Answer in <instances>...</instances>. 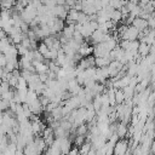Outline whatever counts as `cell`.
Instances as JSON below:
<instances>
[{
	"instance_id": "9",
	"label": "cell",
	"mask_w": 155,
	"mask_h": 155,
	"mask_svg": "<svg viewBox=\"0 0 155 155\" xmlns=\"http://www.w3.org/2000/svg\"><path fill=\"white\" fill-rule=\"evenodd\" d=\"M110 19H111L115 24H117L119 22H121V19H122V13H121V11L114 8V10L111 11V13H110Z\"/></svg>"
},
{
	"instance_id": "11",
	"label": "cell",
	"mask_w": 155,
	"mask_h": 155,
	"mask_svg": "<svg viewBox=\"0 0 155 155\" xmlns=\"http://www.w3.org/2000/svg\"><path fill=\"white\" fill-rule=\"evenodd\" d=\"M16 90H27L28 88V82H27V80L23 78V76H18V81H17V85H16V87H15Z\"/></svg>"
},
{
	"instance_id": "10",
	"label": "cell",
	"mask_w": 155,
	"mask_h": 155,
	"mask_svg": "<svg viewBox=\"0 0 155 155\" xmlns=\"http://www.w3.org/2000/svg\"><path fill=\"white\" fill-rule=\"evenodd\" d=\"M124 101H125V94L122 88H115V103L120 104V103H124Z\"/></svg>"
},
{
	"instance_id": "4",
	"label": "cell",
	"mask_w": 155,
	"mask_h": 155,
	"mask_svg": "<svg viewBox=\"0 0 155 155\" xmlns=\"http://www.w3.org/2000/svg\"><path fill=\"white\" fill-rule=\"evenodd\" d=\"M115 132H116V134H117L119 138H125L126 134H127V124H125L124 121L116 124Z\"/></svg>"
},
{
	"instance_id": "19",
	"label": "cell",
	"mask_w": 155,
	"mask_h": 155,
	"mask_svg": "<svg viewBox=\"0 0 155 155\" xmlns=\"http://www.w3.org/2000/svg\"><path fill=\"white\" fill-rule=\"evenodd\" d=\"M150 0H139V2H142V4H147V2H149Z\"/></svg>"
},
{
	"instance_id": "7",
	"label": "cell",
	"mask_w": 155,
	"mask_h": 155,
	"mask_svg": "<svg viewBox=\"0 0 155 155\" xmlns=\"http://www.w3.org/2000/svg\"><path fill=\"white\" fill-rule=\"evenodd\" d=\"M109 62H110L109 57H94V67L96 68L107 67L109 64Z\"/></svg>"
},
{
	"instance_id": "15",
	"label": "cell",
	"mask_w": 155,
	"mask_h": 155,
	"mask_svg": "<svg viewBox=\"0 0 155 155\" xmlns=\"http://www.w3.org/2000/svg\"><path fill=\"white\" fill-rule=\"evenodd\" d=\"M76 137L74 138V145H76V147H80L86 139H85V136L84 134H75Z\"/></svg>"
},
{
	"instance_id": "3",
	"label": "cell",
	"mask_w": 155,
	"mask_h": 155,
	"mask_svg": "<svg viewBox=\"0 0 155 155\" xmlns=\"http://www.w3.org/2000/svg\"><path fill=\"white\" fill-rule=\"evenodd\" d=\"M133 27H136L139 31H142V30H144L147 27H148V23H147V19H144V18H142V17H139V16H137V17H134L133 18V21H132V23H131Z\"/></svg>"
},
{
	"instance_id": "18",
	"label": "cell",
	"mask_w": 155,
	"mask_h": 155,
	"mask_svg": "<svg viewBox=\"0 0 155 155\" xmlns=\"http://www.w3.org/2000/svg\"><path fill=\"white\" fill-rule=\"evenodd\" d=\"M6 64V57L4 53H0V68H4Z\"/></svg>"
},
{
	"instance_id": "8",
	"label": "cell",
	"mask_w": 155,
	"mask_h": 155,
	"mask_svg": "<svg viewBox=\"0 0 155 155\" xmlns=\"http://www.w3.org/2000/svg\"><path fill=\"white\" fill-rule=\"evenodd\" d=\"M149 48H150V45H148V44H145V42H139V45H138V48H137V52L142 56V57H145L148 53H149Z\"/></svg>"
},
{
	"instance_id": "13",
	"label": "cell",
	"mask_w": 155,
	"mask_h": 155,
	"mask_svg": "<svg viewBox=\"0 0 155 155\" xmlns=\"http://www.w3.org/2000/svg\"><path fill=\"white\" fill-rule=\"evenodd\" d=\"M86 22H88V16L85 13V12H82V11H79V15H78V18H76V23H86Z\"/></svg>"
},
{
	"instance_id": "2",
	"label": "cell",
	"mask_w": 155,
	"mask_h": 155,
	"mask_svg": "<svg viewBox=\"0 0 155 155\" xmlns=\"http://www.w3.org/2000/svg\"><path fill=\"white\" fill-rule=\"evenodd\" d=\"M138 35H139V30H138L136 27H133L132 24H130V25H127V28H126L125 33L121 35V38H120V39L136 40V39H138Z\"/></svg>"
},
{
	"instance_id": "17",
	"label": "cell",
	"mask_w": 155,
	"mask_h": 155,
	"mask_svg": "<svg viewBox=\"0 0 155 155\" xmlns=\"http://www.w3.org/2000/svg\"><path fill=\"white\" fill-rule=\"evenodd\" d=\"M7 81H8V85H10V87L12 88V87H16V85H17V81H18V78H16V76H13V75H12V76H11V78H10Z\"/></svg>"
},
{
	"instance_id": "16",
	"label": "cell",
	"mask_w": 155,
	"mask_h": 155,
	"mask_svg": "<svg viewBox=\"0 0 155 155\" xmlns=\"http://www.w3.org/2000/svg\"><path fill=\"white\" fill-rule=\"evenodd\" d=\"M16 47H17L18 56H23V54H25V52L28 51V48H27V47H24L22 44H17V45H16Z\"/></svg>"
},
{
	"instance_id": "14",
	"label": "cell",
	"mask_w": 155,
	"mask_h": 155,
	"mask_svg": "<svg viewBox=\"0 0 155 155\" xmlns=\"http://www.w3.org/2000/svg\"><path fill=\"white\" fill-rule=\"evenodd\" d=\"M36 50H38V51H39V52H40L42 56H45V54L48 52V50H50V48L47 47V45H46L44 41H41L40 44H38V47H36Z\"/></svg>"
},
{
	"instance_id": "12",
	"label": "cell",
	"mask_w": 155,
	"mask_h": 155,
	"mask_svg": "<svg viewBox=\"0 0 155 155\" xmlns=\"http://www.w3.org/2000/svg\"><path fill=\"white\" fill-rule=\"evenodd\" d=\"M91 147H92L91 142H88V140H85V142H84V143H82V144L79 147V153H80V154H87Z\"/></svg>"
},
{
	"instance_id": "5",
	"label": "cell",
	"mask_w": 155,
	"mask_h": 155,
	"mask_svg": "<svg viewBox=\"0 0 155 155\" xmlns=\"http://www.w3.org/2000/svg\"><path fill=\"white\" fill-rule=\"evenodd\" d=\"M74 30H75V24H67L63 27L62 29V35H64L68 40L73 38V34H74Z\"/></svg>"
},
{
	"instance_id": "6",
	"label": "cell",
	"mask_w": 155,
	"mask_h": 155,
	"mask_svg": "<svg viewBox=\"0 0 155 155\" xmlns=\"http://www.w3.org/2000/svg\"><path fill=\"white\" fill-rule=\"evenodd\" d=\"M23 154H27V155H34V154H38L36 151V148H35V144L34 142H28L24 147H23Z\"/></svg>"
},
{
	"instance_id": "1",
	"label": "cell",
	"mask_w": 155,
	"mask_h": 155,
	"mask_svg": "<svg viewBox=\"0 0 155 155\" xmlns=\"http://www.w3.org/2000/svg\"><path fill=\"white\" fill-rule=\"evenodd\" d=\"M128 148V143H127V138H119L116 140V143L113 147V154L115 155H124L126 154V150Z\"/></svg>"
}]
</instances>
